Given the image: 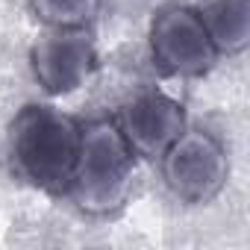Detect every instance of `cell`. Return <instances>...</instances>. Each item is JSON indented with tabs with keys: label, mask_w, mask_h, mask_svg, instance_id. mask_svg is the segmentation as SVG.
<instances>
[{
	"label": "cell",
	"mask_w": 250,
	"mask_h": 250,
	"mask_svg": "<svg viewBox=\"0 0 250 250\" xmlns=\"http://www.w3.org/2000/svg\"><path fill=\"white\" fill-rule=\"evenodd\" d=\"M118 127L136 156L159 159L186 133V106L165 91L147 88L124 103Z\"/></svg>",
	"instance_id": "6"
},
{
	"label": "cell",
	"mask_w": 250,
	"mask_h": 250,
	"mask_svg": "<svg viewBox=\"0 0 250 250\" xmlns=\"http://www.w3.org/2000/svg\"><path fill=\"white\" fill-rule=\"evenodd\" d=\"M136 153L124 139L118 121L97 118L83 127L77 171L68 197L80 212L91 218H106L124 209L133 188Z\"/></svg>",
	"instance_id": "2"
},
{
	"label": "cell",
	"mask_w": 250,
	"mask_h": 250,
	"mask_svg": "<svg viewBox=\"0 0 250 250\" xmlns=\"http://www.w3.org/2000/svg\"><path fill=\"white\" fill-rule=\"evenodd\" d=\"M200 21L218 53L238 56L250 44V0H203Z\"/></svg>",
	"instance_id": "7"
},
{
	"label": "cell",
	"mask_w": 250,
	"mask_h": 250,
	"mask_svg": "<svg viewBox=\"0 0 250 250\" xmlns=\"http://www.w3.org/2000/svg\"><path fill=\"white\" fill-rule=\"evenodd\" d=\"M97 68L100 56L85 27L50 30L39 36V42L30 47V71L42 85V91L50 97L77 91L91 80Z\"/></svg>",
	"instance_id": "5"
},
{
	"label": "cell",
	"mask_w": 250,
	"mask_h": 250,
	"mask_svg": "<svg viewBox=\"0 0 250 250\" xmlns=\"http://www.w3.org/2000/svg\"><path fill=\"white\" fill-rule=\"evenodd\" d=\"M159 159L168 191L188 206L215 200L229 177L227 150L206 130H186Z\"/></svg>",
	"instance_id": "3"
},
{
	"label": "cell",
	"mask_w": 250,
	"mask_h": 250,
	"mask_svg": "<svg viewBox=\"0 0 250 250\" xmlns=\"http://www.w3.org/2000/svg\"><path fill=\"white\" fill-rule=\"evenodd\" d=\"M150 59L165 77H206L218 50L200 21V12L191 6H162L150 21Z\"/></svg>",
	"instance_id": "4"
},
{
	"label": "cell",
	"mask_w": 250,
	"mask_h": 250,
	"mask_svg": "<svg viewBox=\"0 0 250 250\" xmlns=\"http://www.w3.org/2000/svg\"><path fill=\"white\" fill-rule=\"evenodd\" d=\"M30 9L44 27L71 30V27H88L97 18L100 0H30Z\"/></svg>",
	"instance_id": "8"
},
{
	"label": "cell",
	"mask_w": 250,
	"mask_h": 250,
	"mask_svg": "<svg viewBox=\"0 0 250 250\" xmlns=\"http://www.w3.org/2000/svg\"><path fill=\"white\" fill-rule=\"evenodd\" d=\"M83 127L65 112L47 103H27L9 124V168L27 186L68 197Z\"/></svg>",
	"instance_id": "1"
}]
</instances>
